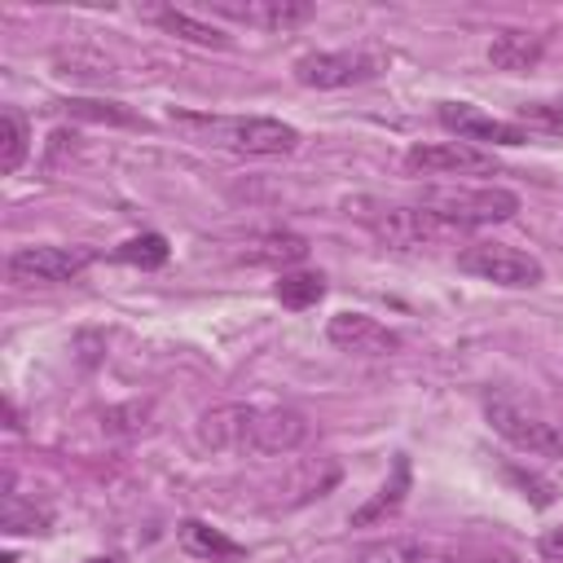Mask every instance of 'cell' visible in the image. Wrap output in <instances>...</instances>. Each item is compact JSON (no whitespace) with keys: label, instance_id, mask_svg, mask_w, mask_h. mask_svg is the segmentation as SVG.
Returning <instances> with one entry per match:
<instances>
[{"label":"cell","instance_id":"obj_23","mask_svg":"<svg viewBox=\"0 0 563 563\" xmlns=\"http://www.w3.org/2000/svg\"><path fill=\"white\" fill-rule=\"evenodd\" d=\"M66 110L84 114V119H97V123H132V114L119 101H66Z\"/></svg>","mask_w":563,"mask_h":563},{"label":"cell","instance_id":"obj_19","mask_svg":"<svg viewBox=\"0 0 563 563\" xmlns=\"http://www.w3.org/2000/svg\"><path fill=\"white\" fill-rule=\"evenodd\" d=\"M303 255H308V242L295 233H264L242 251V260L251 264H299Z\"/></svg>","mask_w":563,"mask_h":563},{"label":"cell","instance_id":"obj_11","mask_svg":"<svg viewBox=\"0 0 563 563\" xmlns=\"http://www.w3.org/2000/svg\"><path fill=\"white\" fill-rule=\"evenodd\" d=\"M325 339L339 352H352V356H391L400 347V334L387 330L369 312H334L330 325H325Z\"/></svg>","mask_w":563,"mask_h":563},{"label":"cell","instance_id":"obj_16","mask_svg":"<svg viewBox=\"0 0 563 563\" xmlns=\"http://www.w3.org/2000/svg\"><path fill=\"white\" fill-rule=\"evenodd\" d=\"M405 493H409V457L400 453L396 462H391V479L361 506V510H352V523L356 528H365V523H378L383 515H391V510H400V501H405Z\"/></svg>","mask_w":563,"mask_h":563},{"label":"cell","instance_id":"obj_14","mask_svg":"<svg viewBox=\"0 0 563 563\" xmlns=\"http://www.w3.org/2000/svg\"><path fill=\"white\" fill-rule=\"evenodd\" d=\"M176 537H180V550L194 554V559L229 563V559H242V554H246L233 537H224L220 528H211V523H202V519H185V523L176 528Z\"/></svg>","mask_w":563,"mask_h":563},{"label":"cell","instance_id":"obj_10","mask_svg":"<svg viewBox=\"0 0 563 563\" xmlns=\"http://www.w3.org/2000/svg\"><path fill=\"white\" fill-rule=\"evenodd\" d=\"M369 229L387 246H427V242H440V238H457L462 233V229H453L449 220H440L427 207H391V211L374 216Z\"/></svg>","mask_w":563,"mask_h":563},{"label":"cell","instance_id":"obj_9","mask_svg":"<svg viewBox=\"0 0 563 563\" xmlns=\"http://www.w3.org/2000/svg\"><path fill=\"white\" fill-rule=\"evenodd\" d=\"M435 119H440V128H449L466 145L471 141H479V145H523L528 141V128L506 123V119H493V114H484L471 101H440Z\"/></svg>","mask_w":563,"mask_h":563},{"label":"cell","instance_id":"obj_7","mask_svg":"<svg viewBox=\"0 0 563 563\" xmlns=\"http://www.w3.org/2000/svg\"><path fill=\"white\" fill-rule=\"evenodd\" d=\"M290 75H295L299 88H321V92L325 88H352V84H365V79L378 75V57L347 53V48H339V53H303L290 66Z\"/></svg>","mask_w":563,"mask_h":563},{"label":"cell","instance_id":"obj_17","mask_svg":"<svg viewBox=\"0 0 563 563\" xmlns=\"http://www.w3.org/2000/svg\"><path fill=\"white\" fill-rule=\"evenodd\" d=\"M154 22L176 40H189V44H202V48H229V35L220 26H211V22H202V18L185 13V9H158Z\"/></svg>","mask_w":563,"mask_h":563},{"label":"cell","instance_id":"obj_15","mask_svg":"<svg viewBox=\"0 0 563 563\" xmlns=\"http://www.w3.org/2000/svg\"><path fill=\"white\" fill-rule=\"evenodd\" d=\"M356 563H466V559L418 545V541H369L356 550Z\"/></svg>","mask_w":563,"mask_h":563},{"label":"cell","instance_id":"obj_4","mask_svg":"<svg viewBox=\"0 0 563 563\" xmlns=\"http://www.w3.org/2000/svg\"><path fill=\"white\" fill-rule=\"evenodd\" d=\"M422 207L466 233V229H479V224L510 220L519 211V194L497 189V185H488V189H427Z\"/></svg>","mask_w":563,"mask_h":563},{"label":"cell","instance_id":"obj_20","mask_svg":"<svg viewBox=\"0 0 563 563\" xmlns=\"http://www.w3.org/2000/svg\"><path fill=\"white\" fill-rule=\"evenodd\" d=\"M273 295L286 303V308H312L321 295H325V277L321 273H282L277 277V286H273Z\"/></svg>","mask_w":563,"mask_h":563},{"label":"cell","instance_id":"obj_21","mask_svg":"<svg viewBox=\"0 0 563 563\" xmlns=\"http://www.w3.org/2000/svg\"><path fill=\"white\" fill-rule=\"evenodd\" d=\"M123 264H136V268H158L167 260V242L158 233H141V238H128L119 251H114Z\"/></svg>","mask_w":563,"mask_h":563},{"label":"cell","instance_id":"obj_22","mask_svg":"<svg viewBox=\"0 0 563 563\" xmlns=\"http://www.w3.org/2000/svg\"><path fill=\"white\" fill-rule=\"evenodd\" d=\"M0 528H4L9 537H18V532H48V510L22 506V501L9 493V501H4V515H0Z\"/></svg>","mask_w":563,"mask_h":563},{"label":"cell","instance_id":"obj_8","mask_svg":"<svg viewBox=\"0 0 563 563\" xmlns=\"http://www.w3.org/2000/svg\"><path fill=\"white\" fill-rule=\"evenodd\" d=\"M405 172L413 176H484L497 172L488 150H475L466 141H435V145H409Z\"/></svg>","mask_w":563,"mask_h":563},{"label":"cell","instance_id":"obj_25","mask_svg":"<svg viewBox=\"0 0 563 563\" xmlns=\"http://www.w3.org/2000/svg\"><path fill=\"white\" fill-rule=\"evenodd\" d=\"M84 563H123L119 554H92V559H84Z\"/></svg>","mask_w":563,"mask_h":563},{"label":"cell","instance_id":"obj_12","mask_svg":"<svg viewBox=\"0 0 563 563\" xmlns=\"http://www.w3.org/2000/svg\"><path fill=\"white\" fill-rule=\"evenodd\" d=\"M207 9L229 18V22L260 26V31H290V26H299L317 13L308 0H246V4L242 0H211Z\"/></svg>","mask_w":563,"mask_h":563},{"label":"cell","instance_id":"obj_5","mask_svg":"<svg viewBox=\"0 0 563 563\" xmlns=\"http://www.w3.org/2000/svg\"><path fill=\"white\" fill-rule=\"evenodd\" d=\"M457 268L471 273V277H479V282L510 286V290L541 286V277H545L541 260H532L528 251L506 246V242H471V246L457 255Z\"/></svg>","mask_w":563,"mask_h":563},{"label":"cell","instance_id":"obj_24","mask_svg":"<svg viewBox=\"0 0 563 563\" xmlns=\"http://www.w3.org/2000/svg\"><path fill=\"white\" fill-rule=\"evenodd\" d=\"M537 550H541V559L563 563V523H559V528H545L541 541H537Z\"/></svg>","mask_w":563,"mask_h":563},{"label":"cell","instance_id":"obj_3","mask_svg":"<svg viewBox=\"0 0 563 563\" xmlns=\"http://www.w3.org/2000/svg\"><path fill=\"white\" fill-rule=\"evenodd\" d=\"M484 418L515 449L537 453V457H563V418H550V413H541V409H532L506 391H493L484 400Z\"/></svg>","mask_w":563,"mask_h":563},{"label":"cell","instance_id":"obj_2","mask_svg":"<svg viewBox=\"0 0 563 563\" xmlns=\"http://www.w3.org/2000/svg\"><path fill=\"white\" fill-rule=\"evenodd\" d=\"M176 123L194 128L207 145L216 150H233V154H295L299 150V132L282 119H268V114H176Z\"/></svg>","mask_w":563,"mask_h":563},{"label":"cell","instance_id":"obj_18","mask_svg":"<svg viewBox=\"0 0 563 563\" xmlns=\"http://www.w3.org/2000/svg\"><path fill=\"white\" fill-rule=\"evenodd\" d=\"M26 150H31V128H26V119H22V110L4 106V114H0V172L13 176V172L26 163Z\"/></svg>","mask_w":563,"mask_h":563},{"label":"cell","instance_id":"obj_1","mask_svg":"<svg viewBox=\"0 0 563 563\" xmlns=\"http://www.w3.org/2000/svg\"><path fill=\"white\" fill-rule=\"evenodd\" d=\"M308 440V418L282 405H216L198 418V444L216 453H290Z\"/></svg>","mask_w":563,"mask_h":563},{"label":"cell","instance_id":"obj_13","mask_svg":"<svg viewBox=\"0 0 563 563\" xmlns=\"http://www.w3.org/2000/svg\"><path fill=\"white\" fill-rule=\"evenodd\" d=\"M541 53H545V40L541 35H532V31H497L493 40H488V62L497 66V70H510V75H519V70H532L537 62H541Z\"/></svg>","mask_w":563,"mask_h":563},{"label":"cell","instance_id":"obj_6","mask_svg":"<svg viewBox=\"0 0 563 563\" xmlns=\"http://www.w3.org/2000/svg\"><path fill=\"white\" fill-rule=\"evenodd\" d=\"M88 264H92L88 246H18L4 273L18 286H57V282H75Z\"/></svg>","mask_w":563,"mask_h":563}]
</instances>
